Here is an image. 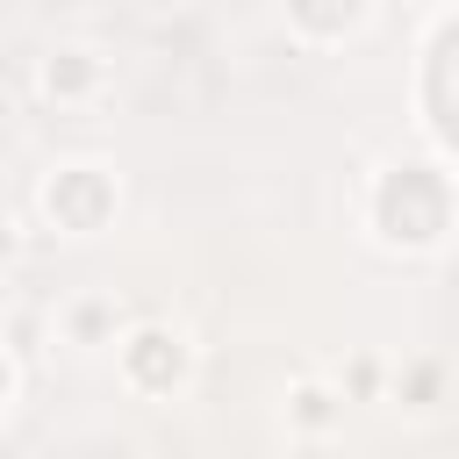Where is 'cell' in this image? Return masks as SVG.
<instances>
[{
    "label": "cell",
    "instance_id": "obj_1",
    "mask_svg": "<svg viewBox=\"0 0 459 459\" xmlns=\"http://www.w3.org/2000/svg\"><path fill=\"white\" fill-rule=\"evenodd\" d=\"M294 402H301V423H323V402H330V394H316V387H301Z\"/></svg>",
    "mask_w": 459,
    "mask_h": 459
},
{
    "label": "cell",
    "instance_id": "obj_2",
    "mask_svg": "<svg viewBox=\"0 0 459 459\" xmlns=\"http://www.w3.org/2000/svg\"><path fill=\"white\" fill-rule=\"evenodd\" d=\"M7 251H14V237H7V222H0V258H7Z\"/></svg>",
    "mask_w": 459,
    "mask_h": 459
}]
</instances>
